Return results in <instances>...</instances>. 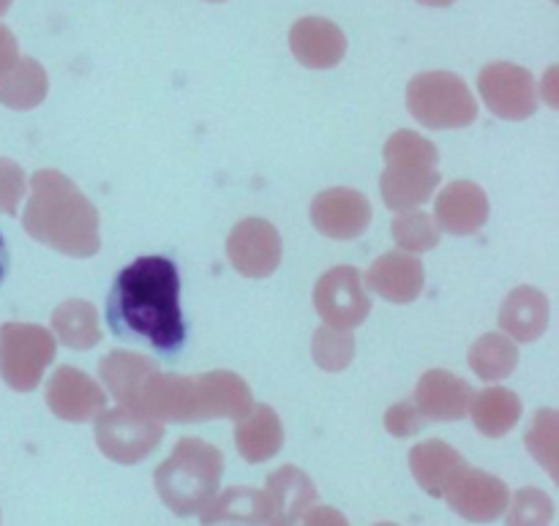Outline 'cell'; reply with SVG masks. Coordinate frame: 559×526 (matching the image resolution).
I'll return each mask as SVG.
<instances>
[{"mask_svg": "<svg viewBox=\"0 0 559 526\" xmlns=\"http://www.w3.org/2000/svg\"><path fill=\"white\" fill-rule=\"evenodd\" d=\"M183 278L167 254L136 256L120 267L104 303V320L118 342L145 347L164 363H175L189 347V320L180 300Z\"/></svg>", "mask_w": 559, "mask_h": 526, "instance_id": "6da1fadb", "label": "cell"}, {"mask_svg": "<svg viewBox=\"0 0 559 526\" xmlns=\"http://www.w3.org/2000/svg\"><path fill=\"white\" fill-rule=\"evenodd\" d=\"M222 456L200 440H180L173 458L156 469V489L164 505L178 516L200 513L216 497Z\"/></svg>", "mask_w": 559, "mask_h": 526, "instance_id": "7a4b0ae2", "label": "cell"}, {"mask_svg": "<svg viewBox=\"0 0 559 526\" xmlns=\"http://www.w3.org/2000/svg\"><path fill=\"white\" fill-rule=\"evenodd\" d=\"M52 355V338L41 327L5 325L0 331V371L16 391H31Z\"/></svg>", "mask_w": 559, "mask_h": 526, "instance_id": "3957f363", "label": "cell"}, {"mask_svg": "<svg viewBox=\"0 0 559 526\" xmlns=\"http://www.w3.org/2000/svg\"><path fill=\"white\" fill-rule=\"evenodd\" d=\"M448 502L453 505V511L462 513L467 522H495L508 505V489L502 480L491 478L486 473H467L464 469L445 491Z\"/></svg>", "mask_w": 559, "mask_h": 526, "instance_id": "277c9868", "label": "cell"}, {"mask_svg": "<svg viewBox=\"0 0 559 526\" xmlns=\"http://www.w3.org/2000/svg\"><path fill=\"white\" fill-rule=\"evenodd\" d=\"M464 96H467V87H464V82L459 76L451 74H420L409 85L413 112L420 120H426V123H435L437 129H442L445 123H464V120H469L459 109L448 107V98Z\"/></svg>", "mask_w": 559, "mask_h": 526, "instance_id": "5b68a950", "label": "cell"}, {"mask_svg": "<svg viewBox=\"0 0 559 526\" xmlns=\"http://www.w3.org/2000/svg\"><path fill=\"white\" fill-rule=\"evenodd\" d=\"M480 91L489 107L506 118H527L533 112V76L516 65L495 63L484 69Z\"/></svg>", "mask_w": 559, "mask_h": 526, "instance_id": "8992f818", "label": "cell"}, {"mask_svg": "<svg viewBox=\"0 0 559 526\" xmlns=\"http://www.w3.org/2000/svg\"><path fill=\"white\" fill-rule=\"evenodd\" d=\"M267 505H271V518L267 526H295L298 518L314 505L317 491L311 480L300 469L284 467L271 475L267 480Z\"/></svg>", "mask_w": 559, "mask_h": 526, "instance_id": "52a82bcc", "label": "cell"}, {"mask_svg": "<svg viewBox=\"0 0 559 526\" xmlns=\"http://www.w3.org/2000/svg\"><path fill=\"white\" fill-rule=\"evenodd\" d=\"M293 49L311 69H328L344 55V36L328 20H300L293 27Z\"/></svg>", "mask_w": 559, "mask_h": 526, "instance_id": "ba28073f", "label": "cell"}, {"mask_svg": "<svg viewBox=\"0 0 559 526\" xmlns=\"http://www.w3.org/2000/svg\"><path fill=\"white\" fill-rule=\"evenodd\" d=\"M271 518V505H267L265 491L254 489H229L222 497H213L205 507H202V524H267Z\"/></svg>", "mask_w": 559, "mask_h": 526, "instance_id": "9c48e42d", "label": "cell"}, {"mask_svg": "<svg viewBox=\"0 0 559 526\" xmlns=\"http://www.w3.org/2000/svg\"><path fill=\"white\" fill-rule=\"evenodd\" d=\"M413 469L418 483L431 497H445L448 486L464 473V462L442 442H426L413 451Z\"/></svg>", "mask_w": 559, "mask_h": 526, "instance_id": "30bf717a", "label": "cell"}, {"mask_svg": "<svg viewBox=\"0 0 559 526\" xmlns=\"http://www.w3.org/2000/svg\"><path fill=\"white\" fill-rule=\"evenodd\" d=\"M158 437H162L158 426H147V423H136V426L126 423V434H120V429L115 423L96 426L98 447H102L109 458L123 464H134L140 462L142 456H147V453L156 447Z\"/></svg>", "mask_w": 559, "mask_h": 526, "instance_id": "8fae6325", "label": "cell"}, {"mask_svg": "<svg viewBox=\"0 0 559 526\" xmlns=\"http://www.w3.org/2000/svg\"><path fill=\"white\" fill-rule=\"evenodd\" d=\"M555 516V505L544 491L524 489L513 500V511L508 516V526H549Z\"/></svg>", "mask_w": 559, "mask_h": 526, "instance_id": "7c38bea8", "label": "cell"}, {"mask_svg": "<svg viewBox=\"0 0 559 526\" xmlns=\"http://www.w3.org/2000/svg\"><path fill=\"white\" fill-rule=\"evenodd\" d=\"M306 526H349V524L347 518H344L338 511H333V507H320V511H314L309 518H306Z\"/></svg>", "mask_w": 559, "mask_h": 526, "instance_id": "4fadbf2b", "label": "cell"}, {"mask_svg": "<svg viewBox=\"0 0 559 526\" xmlns=\"http://www.w3.org/2000/svg\"><path fill=\"white\" fill-rule=\"evenodd\" d=\"M9 265H11L9 246H5V238L0 235V284H3L5 276H9Z\"/></svg>", "mask_w": 559, "mask_h": 526, "instance_id": "5bb4252c", "label": "cell"}, {"mask_svg": "<svg viewBox=\"0 0 559 526\" xmlns=\"http://www.w3.org/2000/svg\"><path fill=\"white\" fill-rule=\"evenodd\" d=\"M420 3H431V5H448V3H453V0H420Z\"/></svg>", "mask_w": 559, "mask_h": 526, "instance_id": "9a60e30c", "label": "cell"}, {"mask_svg": "<svg viewBox=\"0 0 559 526\" xmlns=\"http://www.w3.org/2000/svg\"><path fill=\"white\" fill-rule=\"evenodd\" d=\"M377 526H396V524H377Z\"/></svg>", "mask_w": 559, "mask_h": 526, "instance_id": "2e32d148", "label": "cell"}, {"mask_svg": "<svg viewBox=\"0 0 559 526\" xmlns=\"http://www.w3.org/2000/svg\"><path fill=\"white\" fill-rule=\"evenodd\" d=\"M229 526H249V524H229Z\"/></svg>", "mask_w": 559, "mask_h": 526, "instance_id": "e0dca14e", "label": "cell"}, {"mask_svg": "<svg viewBox=\"0 0 559 526\" xmlns=\"http://www.w3.org/2000/svg\"><path fill=\"white\" fill-rule=\"evenodd\" d=\"M213 3H218V0H213Z\"/></svg>", "mask_w": 559, "mask_h": 526, "instance_id": "ac0fdd59", "label": "cell"}]
</instances>
